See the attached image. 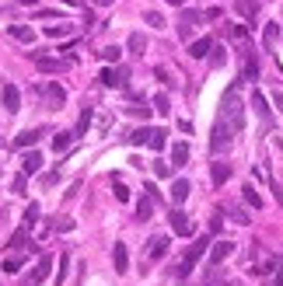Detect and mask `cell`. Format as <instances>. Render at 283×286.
I'll return each instance as SVG.
<instances>
[{"mask_svg": "<svg viewBox=\"0 0 283 286\" xmlns=\"http://www.w3.org/2000/svg\"><path fill=\"white\" fill-rule=\"evenodd\" d=\"M221 122H227L234 133L245 126V105H242V98H238V87H227L221 98V115H217Z\"/></svg>", "mask_w": 283, "mask_h": 286, "instance_id": "cell-1", "label": "cell"}, {"mask_svg": "<svg viewBox=\"0 0 283 286\" xmlns=\"http://www.w3.org/2000/svg\"><path fill=\"white\" fill-rule=\"evenodd\" d=\"M206 248H210V237H200V241H196L192 248L185 251V258H182V262L175 266V276H179V279H185V276L192 272V266H196V262H200L203 255H206Z\"/></svg>", "mask_w": 283, "mask_h": 286, "instance_id": "cell-2", "label": "cell"}, {"mask_svg": "<svg viewBox=\"0 0 283 286\" xmlns=\"http://www.w3.org/2000/svg\"><path fill=\"white\" fill-rule=\"evenodd\" d=\"M231 143H234V129H231L227 122H221V119H217V122H213V133H210V150H213V153H224Z\"/></svg>", "mask_w": 283, "mask_h": 286, "instance_id": "cell-3", "label": "cell"}, {"mask_svg": "<svg viewBox=\"0 0 283 286\" xmlns=\"http://www.w3.org/2000/svg\"><path fill=\"white\" fill-rule=\"evenodd\" d=\"M203 21V11H182L179 14V38H185L189 42V35H192V28Z\"/></svg>", "mask_w": 283, "mask_h": 286, "instance_id": "cell-4", "label": "cell"}, {"mask_svg": "<svg viewBox=\"0 0 283 286\" xmlns=\"http://www.w3.org/2000/svg\"><path fill=\"white\" fill-rule=\"evenodd\" d=\"M234 248H238L234 241H217V245H210V266L217 269L221 262H227V258L234 255Z\"/></svg>", "mask_w": 283, "mask_h": 286, "instance_id": "cell-5", "label": "cell"}, {"mask_svg": "<svg viewBox=\"0 0 283 286\" xmlns=\"http://www.w3.org/2000/svg\"><path fill=\"white\" fill-rule=\"evenodd\" d=\"M164 255H168V237H164V234L150 237V241H147V262H158Z\"/></svg>", "mask_w": 283, "mask_h": 286, "instance_id": "cell-6", "label": "cell"}, {"mask_svg": "<svg viewBox=\"0 0 283 286\" xmlns=\"http://www.w3.org/2000/svg\"><path fill=\"white\" fill-rule=\"evenodd\" d=\"M168 220H171V230H175L179 237H189V234H192V220H189L182 210H171V216H168Z\"/></svg>", "mask_w": 283, "mask_h": 286, "instance_id": "cell-7", "label": "cell"}, {"mask_svg": "<svg viewBox=\"0 0 283 286\" xmlns=\"http://www.w3.org/2000/svg\"><path fill=\"white\" fill-rule=\"evenodd\" d=\"M252 108H255V115L263 119V126H269L273 122V112H269V101H266L263 91H252Z\"/></svg>", "mask_w": 283, "mask_h": 286, "instance_id": "cell-8", "label": "cell"}, {"mask_svg": "<svg viewBox=\"0 0 283 286\" xmlns=\"http://www.w3.org/2000/svg\"><path fill=\"white\" fill-rule=\"evenodd\" d=\"M126 77H129V70L122 67V70H101L98 80L105 84V87H122V84H126Z\"/></svg>", "mask_w": 283, "mask_h": 286, "instance_id": "cell-9", "label": "cell"}, {"mask_svg": "<svg viewBox=\"0 0 283 286\" xmlns=\"http://www.w3.org/2000/svg\"><path fill=\"white\" fill-rule=\"evenodd\" d=\"M112 266H116V272H119V276H126V269H129V251H126V245H116V248H112Z\"/></svg>", "mask_w": 283, "mask_h": 286, "instance_id": "cell-10", "label": "cell"}, {"mask_svg": "<svg viewBox=\"0 0 283 286\" xmlns=\"http://www.w3.org/2000/svg\"><path fill=\"white\" fill-rule=\"evenodd\" d=\"M4 108H7L11 115L21 108V91L14 87V84H4Z\"/></svg>", "mask_w": 283, "mask_h": 286, "instance_id": "cell-11", "label": "cell"}, {"mask_svg": "<svg viewBox=\"0 0 283 286\" xmlns=\"http://www.w3.org/2000/svg\"><path fill=\"white\" fill-rule=\"evenodd\" d=\"M21 171H25V174H39L42 171V153L39 150H28L25 157H21Z\"/></svg>", "mask_w": 283, "mask_h": 286, "instance_id": "cell-12", "label": "cell"}, {"mask_svg": "<svg viewBox=\"0 0 283 286\" xmlns=\"http://www.w3.org/2000/svg\"><path fill=\"white\" fill-rule=\"evenodd\" d=\"M42 74H63L67 70V59H53V56H35Z\"/></svg>", "mask_w": 283, "mask_h": 286, "instance_id": "cell-13", "label": "cell"}, {"mask_svg": "<svg viewBox=\"0 0 283 286\" xmlns=\"http://www.w3.org/2000/svg\"><path fill=\"white\" fill-rule=\"evenodd\" d=\"M49 269H53V258H49V255H42L39 262H35V269H32V276H28V279H32V283L39 286V283H46V276H49Z\"/></svg>", "mask_w": 283, "mask_h": 286, "instance_id": "cell-14", "label": "cell"}, {"mask_svg": "<svg viewBox=\"0 0 283 286\" xmlns=\"http://www.w3.org/2000/svg\"><path fill=\"white\" fill-rule=\"evenodd\" d=\"M259 77V59H255V53L245 46V70H242V80H255Z\"/></svg>", "mask_w": 283, "mask_h": 286, "instance_id": "cell-15", "label": "cell"}, {"mask_svg": "<svg viewBox=\"0 0 283 286\" xmlns=\"http://www.w3.org/2000/svg\"><path fill=\"white\" fill-rule=\"evenodd\" d=\"M189 192H192V185H189L185 178H175V185H171V203H175V206H182L185 199H189Z\"/></svg>", "mask_w": 283, "mask_h": 286, "instance_id": "cell-16", "label": "cell"}, {"mask_svg": "<svg viewBox=\"0 0 283 286\" xmlns=\"http://www.w3.org/2000/svg\"><path fill=\"white\" fill-rule=\"evenodd\" d=\"M39 129H25V133H18L14 136V147H18V150H28V147H35V143H39Z\"/></svg>", "mask_w": 283, "mask_h": 286, "instance_id": "cell-17", "label": "cell"}, {"mask_svg": "<svg viewBox=\"0 0 283 286\" xmlns=\"http://www.w3.org/2000/svg\"><path fill=\"white\" fill-rule=\"evenodd\" d=\"M234 11H238L242 18L255 21V14H259V4H255V0H234Z\"/></svg>", "mask_w": 283, "mask_h": 286, "instance_id": "cell-18", "label": "cell"}, {"mask_svg": "<svg viewBox=\"0 0 283 286\" xmlns=\"http://www.w3.org/2000/svg\"><path fill=\"white\" fill-rule=\"evenodd\" d=\"M210 49H213V42H210V38H196V42L189 46V56H192V59H206Z\"/></svg>", "mask_w": 283, "mask_h": 286, "instance_id": "cell-19", "label": "cell"}, {"mask_svg": "<svg viewBox=\"0 0 283 286\" xmlns=\"http://www.w3.org/2000/svg\"><path fill=\"white\" fill-rule=\"evenodd\" d=\"M46 98H49V108H60L63 101H67V91H63L60 84H49V87H46Z\"/></svg>", "mask_w": 283, "mask_h": 286, "instance_id": "cell-20", "label": "cell"}, {"mask_svg": "<svg viewBox=\"0 0 283 286\" xmlns=\"http://www.w3.org/2000/svg\"><path fill=\"white\" fill-rule=\"evenodd\" d=\"M210 178H213V185H224V182L231 178V164H224V161H217V164L210 168Z\"/></svg>", "mask_w": 283, "mask_h": 286, "instance_id": "cell-21", "label": "cell"}, {"mask_svg": "<svg viewBox=\"0 0 283 286\" xmlns=\"http://www.w3.org/2000/svg\"><path fill=\"white\" fill-rule=\"evenodd\" d=\"M150 213H154V199H150V192H147V195H143L140 203H137V220H150Z\"/></svg>", "mask_w": 283, "mask_h": 286, "instance_id": "cell-22", "label": "cell"}, {"mask_svg": "<svg viewBox=\"0 0 283 286\" xmlns=\"http://www.w3.org/2000/svg\"><path fill=\"white\" fill-rule=\"evenodd\" d=\"M11 35L18 38V42H35V28H28V25H11Z\"/></svg>", "mask_w": 283, "mask_h": 286, "instance_id": "cell-23", "label": "cell"}, {"mask_svg": "<svg viewBox=\"0 0 283 286\" xmlns=\"http://www.w3.org/2000/svg\"><path fill=\"white\" fill-rule=\"evenodd\" d=\"M143 49H147V35H143V32H133V35H129V53H133V56H143Z\"/></svg>", "mask_w": 283, "mask_h": 286, "instance_id": "cell-24", "label": "cell"}, {"mask_svg": "<svg viewBox=\"0 0 283 286\" xmlns=\"http://www.w3.org/2000/svg\"><path fill=\"white\" fill-rule=\"evenodd\" d=\"M70 143H74V133H67V129H63V133H56V136H53V150H56V153L70 150Z\"/></svg>", "mask_w": 283, "mask_h": 286, "instance_id": "cell-25", "label": "cell"}, {"mask_svg": "<svg viewBox=\"0 0 283 286\" xmlns=\"http://www.w3.org/2000/svg\"><path fill=\"white\" fill-rule=\"evenodd\" d=\"M35 224H39V203H28V206H25V224H21V227L32 230Z\"/></svg>", "mask_w": 283, "mask_h": 286, "instance_id": "cell-26", "label": "cell"}, {"mask_svg": "<svg viewBox=\"0 0 283 286\" xmlns=\"http://www.w3.org/2000/svg\"><path fill=\"white\" fill-rule=\"evenodd\" d=\"M242 199L248 203V206H252V210H263V195L252 189V185H245V189H242Z\"/></svg>", "mask_w": 283, "mask_h": 286, "instance_id": "cell-27", "label": "cell"}, {"mask_svg": "<svg viewBox=\"0 0 283 286\" xmlns=\"http://www.w3.org/2000/svg\"><path fill=\"white\" fill-rule=\"evenodd\" d=\"M46 35L49 38H67V35H74V25H46Z\"/></svg>", "mask_w": 283, "mask_h": 286, "instance_id": "cell-28", "label": "cell"}, {"mask_svg": "<svg viewBox=\"0 0 283 286\" xmlns=\"http://www.w3.org/2000/svg\"><path fill=\"white\" fill-rule=\"evenodd\" d=\"M224 213H227L234 224H248V213H245L242 206H234V203H224Z\"/></svg>", "mask_w": 283, "mask_h": 286, "instance_id": "cell-29", "label": "cell"}, {"mask_svg": "<svg viewBox=\"0 0 283 286\" xmlns=\"http://www.w3.org/2000/svg\"><path fill=\"white\" fill-rule=\"evenodd\" d=\"M185 161H189V143H175V147H171V164L182 168Z\"/></svg>", "mask_w": 283, "mask_h": 286, "instance_id": "cell-30", "label": "cell"}, {"mask_svg": "<svg viewBox=\"0 0 283 286\" xmlns=\"http://www.w3.org/2000/svg\"><path fill=\"white\" fill-rule=\"evenodd\" d=\"M164 143H168V133H164V129H150V143H147V147H150V150H164Z\"/></svg>", "mask_w": 283, "mask_h": 286, "instance_id": "cell-31", "label": "cell"}, {"mask_svg": "<svg viewBox=\"0 0 283 286\" xmlns=\"http://www.w3.org/2000/svg\"><path fill=\"white\" fill-rule=\"evenodd\" d=\"M21 266H25V258H21V255H7V258H4V272H7V276H11V272H21Z\"/></svg>", "mask_w": 283, "mask_h": 286, "instance_id": "cell-32", "label": "cell"}, {"mask_svg": "<svg viewBox=\"0 0 283 286\" xmlns=\"http://www.w3.org/2000/svg\"><path fill=\"white\" fill-rule=\"evenodd\" d=\"M126 112L133 115V119H150V105H143V101H137V105H129Z\"/></svg>", "mask_w": 283, "mask_h": 286, "instance_id": "cell-33", "label": "cell"}, {"mask_svg": "<svg viewBox=\"0 0 283 286\" xmlns=\"http://www.w3.org/2000/svg\"><path fill=\"white\" fill-rule=\"evenodd\" d=\"M129 143H133V147H147V143H150V129H137V133H129Z\"/></svg>", "mask_w": 283, "mask_h": 286, "instance_id": "cell-34", "label": "cell"}, {"mask_svg": "<svg viewBox=\"0 0 283 286\" xmlns=\"http://www.w3.org/2000/svg\"><path fill=\"white\" fill-rule=\"evenodd\" d=\"M276 38H280V25H266V32H263V42L269 46V49H273V42H276Z\"/></svg>", "mask_w": 283, "mask_h": 286, "instance_id": "cell-35", "label": "cell"}, {"mask_svg": "<svg viewBox=\"0 0 283 286\" xmlns=\"http://www.w3.org/2000/svg\"><path fill=\"white\" fill-rule=\"evenodd\" d=\"M154 112H158V115H168V112H171V101H168V95H158V98H154Z\"/></svg>", "mask_w": 283, "mask_h": 286, "instance_id": "cell-36", "label": "cell"}, {"mask_svg": "<svg viewBox=\"0 0 283 286\" xmlns=\"http://www.w3.org/2000/svg\"><path fill=\"white\" fill-rule=\"evenodd\" d=\"M25 245H28V230L21 227V230H14V234H11V248H25Z\"/></svg>", "mask_w": 283, "mask_h": 286, "instance_id": "cell-37", "label": "cell"}, {"mask_svg": "<svg viewBox=\"0 0 283 286\" xmlns=\"http://www.w3.org/2000/svg\"><path fill=\"white\" fill-rule=\"evenodd\" d=\"M88 129H91V108H84V112H81V119H77V136H81V133H88Z\"/></svg>", "mask_w": 283, "mask_h": 286, "instance_id": "cell-38", "label": "cell"}, {"mask_svg": "<svg viewBox=\"0 0 283 286\" xmlns=\"http://www.w3.org/2000/svg\"><path fill=\"white\" fill-rule=\"evenodd\" d=\"M143 21H147L150 28H164V18L158 14V11H147V14H143Z\"/></svg>", "mask_w": 283, "mask_h": 286, "instance_id": "cell-39", "label": "cell"}, {"mask_svg": "<svg viewBox=\"0 0 283 286\" xmlns=\"http://www.w3.org/2000/svg\"><path fill=\"white\" fill-rule=\"evenodd\" d=\"M210 63H213V67H224V63H227V53H224L221 46H217V49H210Z\"/></svg>", "mask_w": 283, "mask_h": 286, "instance_id": "cell-40", "label": "cell"}, {"mask_svg": "<svg viewBox=\"0 0 283 286\" xmlns=\"http://www.w3.org/2000/svg\"><path fill=\"white\" fill-rule=\"evenodd\" d=\"M112 195H116L119 203H129V189H126L122 182H116V185H112Z\"/></svg>", "mask_w": 283, "mask_h": 286, "instance_id": "cell-41", "label": "cell"}, {"mask_svg": "<svg viewBox=\"0 0 283 286\" xmlns=\"http://www.w3.org/2000/svg\"><path fill=\"white\" fill-rule=\"evenodd\" d=\"M67 269H70V251H67V255H63V258H60V276H56V283H67Z\"/></svg>", "mask_w": 283, "mask_h": 286, "instance_id": "cell-42", "label": "cell"}, {"mask_svg": "<svg viewBox=\"0 0 283 286\" xmlns=\"http://www.w3.org/2000/svg\"><path fill=\"white\" fill-rule=\"evenodd\" d=\"M119 46H108V49H101V59H108V63H116V59H119Z\"/></svg>", "mask_w": 283, "mask_h": 286, "instance_id": "cell-43", "label": "cell"}, {"mask_svg": "<svg viewBox=\"0 0 283 286\" xmlns=\"http://www.w3.org/2000/svg\"><path fill=\"white\" fill-rule=\"evenodd\" d=\"M227 35H231V38H248V28H245V25H231Z\"/></svg>", "mask_w": 283, "mask_h": 286, "instance_id": "cell-44", "label": "cell"}, {"mask_svg": "<svg viewBox=\"0 0 283 286\" xmlns=\"http://www.w3.org/2000/svg\"><path fill=\"white\" fill-rule=\"evenodd\" d=\"M154 171L161 174V178H168V174H171V164H164V161H154Z\"/></svg>", "mask_w": 283, "mask_h": 286, "instance_id": "cell-45", "label": "cell"}, {"mask_svg": "<svg viewBox=\"0 0 283 286\" xmlns=\"http://www.w3.org/2000/svg\"><path fill=\"white\" fill-rule=\"evenodd\" d=\"M25 178H28V174L21 171V174H14V182H11V189L14 192H25Z\"/></svg>", "mask_w": 283, "mask_h": 286, "instance_id": "cell-46", "label": "cell"}, {"mask_svg": "<svg viewBox=\"0 0 283 286\" xmlns=\"http://www.w3.org/2000/svg\"><path fill=\"white\" fill-rule=\"evenodd\" d=\"M53 227H56V230H74V220H70V216H60Z\"/></svg>", "mask_w": 283, "mask_h": 286, "instance_id": "cell-47", "label": "cell"}, {"mask_svg": "<svg viewBox=\"0 0 283 286\" xmlns=\"http://www.w3.org/2000/svg\"><path fill=\"white\" fill-rule=\"evenodd\" d=\"M98 129H101V133H108V129H112V115H101V119H98Z\"/></svg>", "mask_w": 283, "mask_h": 286, "instance_id": "cell-48", "label": "cell"}, {"mask_svg": "<svg viewBox=\"0 0 283 286\" xmlns=\"http://www.w3.org/2000/svg\"><path fill=\"white\" fill-rule=\"evenodd\" d=\"M56 182H60V174H56V171H49V174H42V185H56Z\"/></svg>", "mask_w": 283, "mask_h": 286, "instance_id": "cell-49", "label": "cell"}, {"mask_svg": "<svg viewBox=\"0 0 283 286\" xmlns=\"http://www.w3.org/2000/svg\"><path fill=\"white\" fill-rule=\"evenodd\" d=\"M217 18H221V7H210V11L203 14V21H217Z\"/></svg>", "mask_w": 283, "mask_h": 286, "instance_id": "cell-50", "label": "cell"}, {"mask_svg": "<svg viewBox=\"0 0 283 286\" xmlns=\"http://www.w3.org/2000/svg\"><path fill=\"white\" fill-rule=\"evenodd\" d=\"M221 227H224V220H221V216H213V220H210V230H213V234H221Z\"/></svg>", "mask_w": 283, "mask_h": 286, "instance_id": "cell-51", "label": "cell"}, {"mask_svg": "<svg viewBox=\"0 0 283 286\" xmlns=\"http://www.w3.org/2000/svg\"><path fill=\"white\" fill-rule=\"evenodd\" d=\"M95 4H98V7H112L116 0H95Z\"/></svg>", "mask_w": 283, "mask_h": 286, "instance_id": "cell-52", "label": "cell"}, {"mask_svg": "<svg viewBox=\"0 0 283 286\" xmlns=\"http://www.w3.org/2000/svg\"><path fill=\"white\" fill-rule=\"evenodd\" d=\"M67 4H70V7H81V11H84V0H67Z\"/></svg>", "mask_w": 283, "mask_h": 286, "instance_id": "cell-53", "label": "cell"}, {"mask_svg": "<svg viewBox=\"0 0 283 286\" xmlns=\"http://www.w3.org/2000/svg\"><path fill=\"white\" fill-rule=\"evenodd\" d=\"M21 4H25V7H35V4H42V0H21Z\"/></svg>", "mask_w": 283, "mask_h": 286, "instance_id": "cell-54", "label": "cell"}, {"mask_svg": "<svg viewBox=\"0 0 283 286\" xmlns=\"http://www.w3.org/2000/svg\"><path fill=\"white\" fill-rule=\"evenodd\" d=\"M273 279H276V286H283V272H276V276H273Z\"/></svg>", "mask_w": 283, "mask_h": 286, "instance_id": "cell-55", "label": "cell"}, {"mask_svg": "<svg viewBox=\"0 0 283 286\" xmlns=\"http://www.w3.org/2000/svg\"><path fill=\"white\" fill-rule=\"evenodd\" d=\"M168 4H175V7H182V4H185V0H168Z\"/></svg>", "mask_w": 283, "mask_h": 286, "instance_id": "cell-56", "label": "cell"}, {"mask_svg": "<svg viewBox=\"0 0 283 286\" xmlns=\"http://www.w3.org/2000/svg\"><path fill=\"white\" fill-rule=\"evenodd\" d=\"M25 286H35V283H25Z\"/></svg>", "mask_w": 283, "mask_h": 286, "instance_id": "cell-57", "label": "cell"}]
</instances>
